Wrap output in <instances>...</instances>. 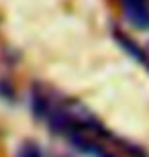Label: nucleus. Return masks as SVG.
<instances>
[{
    "label": "nucleus",
    "instance_id": "obj_2",
    "mask_svg": "<svg viewBox=\"0 0 149 157\" xmlns=\"http://www.w3.org/2000/svg\"><path fill=\"white\" fill-rule=\"evenodd\" d=\"M14 157H43V151H41V147L35 143V141L27 139L23 141L17 149V155Z\"/></svg>",
    "mask_w": 149,
    "mask_h": 157
},
{
    "label": "nucleus",
    "instance_id": "obj_1",
    "mask_svg": "<svg viewBox=\"0 0 149 157\" xmlns=\"http://www.w3.org/2000/svg\"><path fill=\"white\" fill-rule=\"evenodd\" d=\"M123 14L139 31L149 29V0H119Z\"/></svg>",
    "mask_w": 149,
    "mask_h": 157
}]
</instances>
